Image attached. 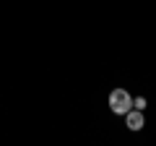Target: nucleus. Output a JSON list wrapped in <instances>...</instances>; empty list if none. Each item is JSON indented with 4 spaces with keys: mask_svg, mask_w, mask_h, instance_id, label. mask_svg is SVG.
Here are the masks:
<instances>
[{
    "mask_svg": "<svg viewBox=\"0 0 156 146\" xmlns=\"http://www.w3.org/2000/svg\"><path fill=\"white\" fill-rule=\"evenodd\" d=\"M109 110H112L115 115L130 112V110H133V97H130L125 89H115V91L109 94Z\"/></svg>",
    "mask_w": 156,
    "mask_h": 146,
    "instance_id": "1",
    "label": "nucleus"
},
{
    "mask_svg": "<svg viewBox=\"0 0 156 146\" xmlns=\"http://www.w3.org/2000/svg\"><path fill=\"white\" fill-rule=\"evenodd\" d=\"M143 110H130V112H125V125H128L130 130H140L143 128Z\"/></svg>",
    "mask_w": 156,
    "mask_h": 146,
    "instance_id": "2",
    "label": "nucleus"
},
{
    "mask_svg": "<svg viewBox=\"0 0 156 146\" xmlns=\"http://www.w3.org/2000/svg\"><path fill=\"white\" fill-rule=\"evenodd\" d=\"M133 107H138V110H143V107H146V99H143V97H138V99H133Z\"/></svg>",
    "mask_w": 156,
    "mask_h": 146,
    "instance_id": "3",
    "label": "nucleus"
}]
</instances>
